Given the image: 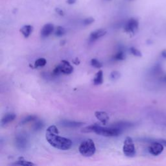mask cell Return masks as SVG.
I'll list each match as a JSON object with an SVG mask.
<instances>
[{"mask_svg":"<svg viewBox=\"0 0 166 166\" xmlns=\"http://www.w3.org/2000/svg\"><path fill=\"white\" fill-rule=\"evenodd\" d=\"M110 76L112 80H117L120 77V73L117 71H114L110 73Z\"/></svg>","mask_w":166,"mask_h":166,"instance_id":"d4e9b609","label":"cell"},{"mask_svg":"<svg viewBox=\"0 0 166 166\" xmlns=\"http://www.w3.org/2000/svg\"><path fill=\"white\" fill-rule=\"evenodd\" d=\"M55 31V27L52 24L44 25L41 30V36L43 38H46Z\"/></svg>","mask_w":166,"mask_h":166,"instance_id":"8fae6325","label":"cell"},{"mask_svg":"<svg viewBox=\"0 0 166 166\" xmlns=\"http://www.w3.org/2000/svg\"><path fill=\"white\" fill-rule=\"evenodd\" d=\"M114 60H123L125 59V54L123 50L118 51L113 57Z\"/></svg>","mask_w":166,"mask_h":166,"instance_id":"ffe728a7","label":"cell"},{"mask_svg":"<svg viewBox=\"0 0 166 166\" xmlns=\"http://www.w3.org/2000/svg\"><path fill=\"white\" fill-rule=\"evenodd\" d=\"M59 124L60 126H62L64 127H68V128H77V127H80L82 126L83 124H84V123L79 122V121L63 120L60 121Z\"/></svg>","mask_w":166,"mask_h":166,"instance_id":"30bf717a","label":"cell"},{"mask_svg":"<svg viewBox=\"0 0 166 166\" xmlns=\"http://www.w3.org/2000/svg\"><path fill=\"white\" fill-rule=\"evenodd\" d=\"M123 151L124 155L127 157L132 158L135 156L136 152L132 138L127 137L125 138L123 143Z\"/></svg>","mask_w":166,"mask_h":166,"instance_id":"277c9868","label":"cell"},{"mask_svg":"<svg viewBox=\"0 0 166 166\" xmlns=\"http://www.w3.org/2000/svg\"><path fill=\"white\" fill-rule=\"evenodd\" d=\"M73 62L75 65H78V64H80V60H79V59H78V58H75V59L73 60Z\"/></svg>","mask_w":166,"mask_h":166,"instance_id":"83f0119b","label":"cell"},{"mask_svg":"<svg viewBox=\"0 0 166 166\" xmlns=\"http://www.w3.org/2000/svg\"><path fill=\"white\" fill-rule=\"evenodd\" d=\"M90 64H91V66L95 68H101L103 67V64H102V63L99 62V60H97L96 59H93L91 60Z\"/></svg>","mask_w":166,"mask_h":166,"instance_id":"603a6c76","label":"cell"},{"mask_svg":"<svg viewBox=\"0 0 166 166\" xmlns=\"http://www.w3.org/2000/svg\"><path fill=\"white\" fill-rule=\"evenodd\" d=\"M57 66L59 67L61 74L70 75L73 71V66L67 60H62Z\"/></svg>","mask_w":166,"mask_h":166,"instance_id":"ba28073f","label":"cell"},{"mask_svg":"<svg viewBox=\"0 0 166 166\" xmlns=\"http://www.w3.org/2000/svg\"><path fill=\"white\" fill-rule=\"evenodd\" d=\"M164 145L158 140H152L150 145L149 147V153L153 156H158L164 151Z\"/></svg>","mask_w":166,"mask_h":166,"instance_id":"8992f818","label":"cell"},{"mask_svg":"<svg viewBox=\"0 0 166 166\" xmlns=\"http://www.w3.org/2000/svg\"><path fill=\"white\" fill-rule=\"evenodd\" d=\"M54 33H55V36L60 37H62V36H64L66 34V30L61 26H58L57 28L55 29Z\"/></svg>","mask_w":166,"mask_h":166,"instance_id":"d6986e66","label":"cell"},{"mask_svg":"<svg viewBox=\"0 0 166 166\" xmlns=\"http://www.w3.org/2000/svg\"><path fill=\"white\" fill-rule=\"evenodd\" d=\"M44 126H45V124H44L42 121H38L35 123L34 126H33V129H34L35 131H40V130L44 129Z\"/></svg>","mask_w":166,"mask_h":166,"instance_id":"7402d4cb","label":"cell"},{"mask_svg":"<svg viewBox=\"0 0 166 166\" xmlns=\"http://www.w3.org/2000/svg\"><path fill=\"white\" fill-rule=\"evenodd\" d=\"M103 82V73L102 70H99L95 74V77L93 79V84L100 85Z\"/></svg>","mask_w":166,"mask_h":166,"instance_id":"2e32d148","label":"cell"},{"mask_svg":"<svg viewBox=\"0 0 166 166\" xmlns=\"http://www.w3.org/2000/svg\"><path fill=\"white\" fill-rule=\"evenodd\" d=\"M47 61L44 58H40V59H37L35 62V68H38V67H44V66L46 64Z\"/></svg>","mask_w":166,"mask_h":166,"instance_id":"44dd1931","label":"cell"},{"mask_svg":"<svg viewBox=\"0 0 166 166\" xmlns=\"http://www.w3.org/2000/svg\"><path fill=\"white\" fill-rule=\"evenodd\" d=\"M107 34V31L103 29H97L95 31L91 33L89 37V41L90 42H93L99 38L104 37Z\"/></svg>","mask_w":166,"mask_h":166,"instance_id":"9c48e42d","label":"cell"},{"mask_svg":"<svg viewBox=\"0 0 166 166\" xmlns=\"http://www.w3.org/2000/svg\"><path fill=\"white\" fill-rule=\"evenodd\" d=\"M76 3V0H67V3L69 5H73Z\"/></svg>","mask_w":166,"mask_h":166,"instance_id":"f1b7e54d","label":"cell"},{"mask_svg":"<svg viewBox=\"0 0 166 166\" xmlns=\"http://www.w3.org/2000/svg\"><path fill=\"white\" fill-rule=\"evenodd\" d=\"M129 1H132V0H129Z\"/></svg>","mask_w":166,"mask_h":166,"instance_id":"d6a6232c","label":"cell"},{"mask_svg":"<svg viewBox=\"0 0 166 166\" xmlns=\"http://www.w3.org/2000/svg\"><path fill=\"white\" fill-rule=\"evenodd\" d=\"M160 142H161L163 145L166 147V140H158Z\"/></svg>","mask_w":166,"mask_h":166,"instance_id":"f546056e","label":"cell"},{"mask_svg":"<svg viewBox=\"0 0 166 166\" xmlns=\"http://www.w3.org/2000/svg\"><path fill=\"white\" fill-rule=\"evenodd\" d=\"M95 116L103 124H106L109 120V115L107 112L103 111H96L95 112Z\"/></svg>","mask_w":166,"mask_h":166,"instance_id":"7c38bea8","label":"cell"},{"mask_svg":"<svg viewBox=\"0 0 166 166\" xmlns=\"http://www.w3.org/2000/svg\"><path fill=\"white\" fill-rule=\"evenodd\" d=\"M12 165H35V164H33V162H31L29 161H27L25 160L23 158H20L17 162L14 163Z\"/></svg>","mask_w":166,"mask_h":166,"instance_id":"e0dca14e","label":"cell"},{"mask_svg":"<svg viewBox=\"0 0 166 166\" xmlns=\"http://www.w3.org/2000/svg\"><path fill=\"white\" fill-rule=\"evenodd\" d=\"M79 153L84 157H90L95 153V143L92 139H88L81 143L79 147Z\"/></svg>","mask_w":166,"mask_h":166,"instance_id":"3957f363","label":"cell"},{"mask_svg":"<svg viewBox=\"0 0 166 166\" xmlns=\"http://www.w3.org/2000/svg\"><path fill=\"white\" fill-rule=\"evenodd\" d=\"M33 31V27L31 25H26L20 29V32L25 38H28Z\"/></svg>","mask_w":166,"mask_h":166,"instance_id":"9a60e30c","label":"cell"},{"mask_svg":"<svg viewBox=\"0 0 166 166\" xmlns=\"http://www.w3.org/2000/svg\"><path fill=\"white\" fill-rule=\"evenodd\" d=\"M130 51H131V53L134 55V56L136 57H141L142 56V53H141L140 51L138 50V49L134 48V47H131L130 48Z\"/></svg>","mask_w":166,"mask_h":166,"instance_id":"cb8c5ba5","label":"cell"},{"mask_svg":"<svg viewBox=\"0 0 166 166\" xmlns=\"http://www.w3.org/2000/svg\"><path fill=\"white\" fill-rule=\"evenodd\" d=\"M93 21H94V19L93 18L89 17V18L84 19V20H83V24H84V26H88V25L92 24Z\"/></svg>","mask_w":166,"mask_h":166,"instance_id":"484cf974","label":"cell"},{"mask_svg":"<svg viewBox=\"0 0 166 166\" xmlns=\"http://www.w3.org/2000/svg\"><path fill=\"white\" fill-rule=\"evenodd\" d=\"M161 81H162L163 82L166 83V75H164V77H162Z\"/></svg>","mask_w":166,"mask_h":166,"instance_id":"4dcf8cb0","label":"cell"},{"mask_svg":"<svg viewBox=\"0 0 166 166\" xmlns=\"http://www.w3.org/2000/svg\"><path fill=\"white\" fill-rule=\"evenodd\" d=\"M37 119V117L35 115H30V116H27V117H26L25 118H24L23 120L21 121L20 122V124L21 125H23V124H26L27 123H28L29 122H31V121H33L36 120Z\"/></svg>","mask_w":166,"mask_h":166,"instance_id":"ac0fdd59","label":"cell"},{"mask_svg":"<svg viewBox=\"0 0 166 166\" xmlns=\"http://www.w3.org/2000/svg\"><path fill=\"white\" fill-rule=\"evenodd\" d=\"M59 133V130L56 126H49L46 130V139L55 148L62 151L69 150L72 146V142L68 138L60 136Z\"/></svg>","mask_w":166,"mask_h":166,"instance_id":"6da1fadb","label":"cell"},{"mask_svg":"<svg viewBox=\"0 0 166 166\" xmlns=\"http://www.w3.org/2000/svg\"><path fill=\"white\" fill-rule=\"evenodd\" d=\"M112 126L124 131V130L131 128L132 126H134V124L131 122H129V121H120V122L114 124Z\"/></svg>","mask_w":166,"mask_h":166,"instance_id":"5bb4252c","label":"cell"},{"mask_svg":"<svg viewBox=\"0 0 166 166\" xmlns=\"http://www.w3.org/2000/svg\"><path fill=\"white\" fill-rule=\"evenodd\" d=\"M55 10H56V12L58 15H59L60 16H63L64 15V11L61 9H60V8H57Z\"/></svg>","mask_w":166,"mask_h":166,"instance_id":"4316f807","label":"cell"},{"mask_svg":"<svg viewBox=\"0 0 166 166\" xmlns=\"http://www.w3.org/2000/svg\"><path fill=\"white\" fill-rule=\"evenodd\" d=\"M16 118V116L15 114H14V113H8V114H5L1 119V123L2 126H5L8 123L12 122V121L15 120Z\"/></svg>","mask_w":166,"mask_h":166,"instance_id":"4fadbf2b","label":"cell"},{"mask_svg":"<svg viewBox=\"0 0 166 166\" xmlns=\"http://www.w3.org/2000/svg\"><path fill=\"white\" fill-rule=\"evenodd\" d=\"M15 143L16 148L19 150H26L29 145V138L27 134L24 133H19L16 135Z\"/></svg>","mask_w":166,"mask_h":166,"instance_id":"5b68a950","label":"cell"},{"mask_svg":"<svg viewBox=\"0 0 166 166\" xmlns=\"http://www.w3.org/2000/svg\"><path fill=\"white\" fill-rule=\"evenodd\" d=\"M139 27V22L137 19L134 18H131L126 22L124 25V31L128 33H132L134 34L138 29Z\"/></svg>","mask_w":166,"mask_h":166,"instance_id":"52a82bcc","label":"cell"},{"mask_svg":"<svg viewBox=\"0 0 166 166\" xmlns=\"http://www.w3.org/2000/svg\"><path fill=\"white\" fill-rule=\"evenodd\" d=\"M123 132V130L118 129L117 127L111 126L110 127H104L100 126L98 124H94L93 132L97 134L106 137L118 136Z\"/></svg>","mask_w":166,"mask_h":166,"instance_id":"7a4b0ae2","label":"cell"},{"mask_svg":"<svg viewBox=\"0 0 166 166\" xmlns=\"http://www.w3.org/2000/svg\"><path fill=\"white\" fill-rule=\"evenodd\" d=\"M162 56L164 58H166V50H164L162 52Z\"/></svg>","mask_w":166,"mask_h":166,"instance_id":"1f68e13d","label":"cell"}]
</instances>
